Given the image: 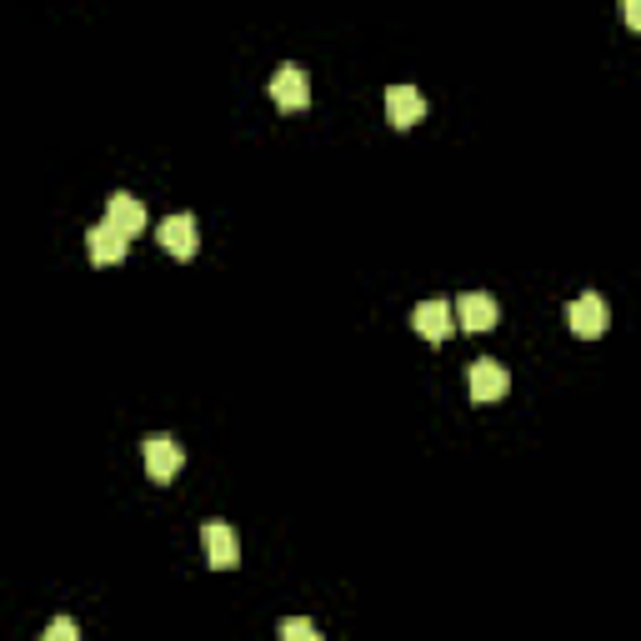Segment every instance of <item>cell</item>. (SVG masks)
Masks as SVG:
<instances>
[{"mask_svg": "<svg viewBox=\"0 0 641 641\" xmlns=\"http://www.w3.org/2000/svg\"><path fill=\"white\" fill-rule=\"evenodd\" d=\"M566 321H571V331L581 341H597V336H607V327H611V306L601 301L597 291H581L571 301V311H566Z\"/></svg>", "mask_w": 641, "mask_h": 641, "instance_id": "cell-1", "label": "cell"}, {"mask_svg": "<svg viewBox=\"0 0 641 641\" xmlns=\"http://www.w3.org/2000/svg\"><path fill=\"white\" fill-rule=\"evenodd\" d=\"M141 457H146V477L161 481V487H171L175 471H181V446H175L165 431L146 436V441H141Z\"/></svg>", "mask_w": 641, "mask_h": 641, "instance_id": "cell-2", "label": "cell"}, {"mask_svg": "<svg viewBox=\"0 0 641 641\" xmlns=\"http://www.w3.org/2000/svg\"><path fill=\"white\" fill-rule=\"evenodd\" d=\"M412 327L421 331L426 341H451L461 321H457V306H451V301H421L412 311Z\"/></svg>", "mask_w": 641, "mask_h": 641, "instance_id": "cell-3", "label": "cell"}, {"mask_svg": "<svg viewBox=\"0 0 641 641\" xmlns=\"http://www.w3.org/2000/svg\"><path fill=\"white\" fill-rule=\"evenodd\" d=\"M271 100L281 110H306L311 106V81H306V71L301 66H276V76H271Z\"/></svg>", "mask_w": 641, "mask_h": 641, "instance_id": "cell-4", "label": "cell"}, {"mask_svg": "<svg viewBox=\"0 0 641 641\" xmlns=\"http://www.w3.org/2000/svg\"><path fill=\"white\" fill-rule=\"evenodd\" d=\"M161 246L171 250L175 261H191L201 250V231H196V216H185V211H175V216L161 221Z\"/></svg>", "mask_w": 641, "mask_h": 641, "instance_id": "cell-5", "label": "cell"}, {"mask_svg": "<svg viewBox=\"0 0 641 641\" xmlns=\"http://www.w3.org/2000/svg\"><path fill=\"white\" fill-rule=\"evenodd\" d=\"M467 386H471V402L477 406H496L501 396L511 392V376L496 366V361H477V366L467 371Z\"/></svg>", "mask_w": 641, "mask_h": 641, "instance_id": "cell-6", "label": "cell"}, {"mask_svg": "<svg viewBox=\"0 0 641 641\" xmlns=\"http://www.w3.org/2000/svg\"><path fill=\"white\" fill-rule=\"evenodd\" d=\"M201 542H206L211 571H231V566H241V542H236V532H231L226 522H206V526H201Z\"/></svg>", "mask_w": 641, "mask_h": 641, "instance_id": "cell-7", "label": "cell"}, {"mask_svg": "<svg viewBox=\"0 0 641 641\" xmlns=\"http://www.w3.org/2000/svg\"><path fill=\"white\" fill-rule=\"evenodd\" d=\"M86 250H90V261H96V266H116V261H126L131 236H126V231H116L110 221H100V226L86 231Z\"/></svg>", "mask_w": 641, "mask_h": 641, "instance_id": "cell-8", "label": "cell"}, {"mask_svg": "<svg viewBox=\"0 0 641 641\" xmlns=\"http://www.w3.org/2000/svg\"><path fill=\"white\" fill-rule=\"evenodd\" d=\"M457 321H461V331H491L501 321V306H496V296H487V291H467L457 301Z\"/></svg>", "mask_w": 641, "mask_h": 641, "instance_id": "cell-9", "label": "cell"}, {"mask_svg": "<svg viewBox=\"0 0 641 641\" xmlns=\"http://www.w3.org/2000/svg\"><path fill=\"white\" fill-rule=\"evenodd\" d=\"M426 116V100L416 86H392L386 90V120H392L396 131H412L416 120Z\"/></svg>", "mask_w": 641, "mask_h": 641, "instance_id": "cell-10", "label": "cell"}, {"mask_svg": "<svg viewBox=\"0 0 641 641\" xmlns=\"http://www.w3.org/2000/svg\"><path fill=\"white\" fill-rule=\"evenodd\" d=\"M106 221L116 231H126V236H141V231H146V206L131 196V191H116V196L106 201Z\"/></svg>", "mask_w": 641, "mask_h": 641, "instance_id": "cell-11", "label": "cell"}, {"mask_svg": "<svg viewBox=\"0 0 641 641\" xmlns=\"http://www.w3.org/2000/svg\"><path fill=\"white\" fill-rule=\"evenodd\" d=\"M276 637H281V641H321V631H316L311 621L291 617V621H281V627H276Z\"/></svg>", "mask_w": 641, "mask_h": 641, "instance_id": "cell-12", "label": "cell"}, {"mask_svg": "<svg viewBox=\"0 0 641 641\" xmlns=\"http://www.w3.org/2000/svg\"><path fill=\"white\" fill-rule=\"evenodd\" d=\"M76 637H81V627H76V621H66V617L45 627V641H76Z\"/></svg>", "mask_w": 641, "mask_h": 641, "instance_id": "cell-13", "label": "cell"}, {"mask_svg": "<svg viewBox=\"0 0 641 641\" xmlns=\"http://www.w3.org/2000/svg\"><path fill=\"white\" fill-rule=\"evenodd\" d=\"M621 21H627L631 31H641V0H621Z\"/></svg>", "mask_w": 641, "mask_h": 641, "instance_id": "cell-14", "label": "cell"}]
</instances>
